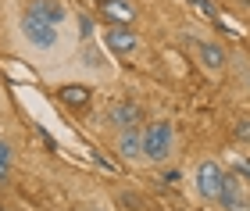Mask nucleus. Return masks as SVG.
Returning <instances> with one entry per match:
<instances>
[{
  "mask_svg": "<svg viewBox=\"0 0 250 211\" xmlns=\"http://www.w3.org/2000/svg\"><path fill=\"white\" fill-rule=\"evenodd\" d=\"M172 150H175V126L172 122H165V118L146 122L143 126V158L161 165L172 158Z\"/></svg>",
  "mask_w": 250,
  "mask_h": 211,
  "instance_id": "obj_1",
  "label": "nucleus"
},
{
  "mask_svg": "<svg viewBox=\"0 0 250 211\" xmlns=\"http://www.w3.org/2000/svg\"><path fill=\"white\" fill-rule=\"evenodd\" d=\"M222 179H225V169H222L218 161H211V158L197 161V169H193V186H197V193L204 197V201H214V204H218Z\"/></svg>",
  "mask_w": 250,
  "mask_h": 211,
  "instance_id": "obj_2",
  "label": "nucleus"
},
{
  "mask_svg": "<svg viewBox=\"0 0 250 211\" xmlns=\"http://www.w3.org/2000/svg\"><path fill=\"white\" fill-rule=\"evenodd\" d=\"M21 36H25L36 50H50L54 43H58V25H50L47 18H40L36 11L29 7L25 15H21Z\"/></svg>",
  "mask_w": 250,
  "mask_h": 211,
  "instance_id": "obj_3",
  "label": "nucleus"
},
{
  "mask_svg": "<svg viewBox=\"0 0 250 211\" xmlns=\"http://www.w3.org/2000/svg\"><path fill=\"white\" fill-rule=\"evenodd\" d=\"M107 126H115V129H132V126H140L143 122V111L136 101H115L107 107V115H104Z\"/></svg>",
  "mask_w": 250,
  "mask_h": 211,
  "instance_id": "obj_4",
  "label": "nucleus"
},
{
  "mask_svg": "<svg viewBox=\"0 0 250 211\" xmlns=\"http://www.w3.org/2000/svg\"><path fill=\"white\" fill-rule=\"evenodd\" d=\"M218 204H222L225 211H250V201H247V193H243V186H240V175L225 172V179H222V193H218Z\"/></svg>",
  "mask_w": 250,
  "mask_h": 211,
  "instance_id": "obj_5",
  "label": "nucleus"
},
{
  "mask_svg": "<svg viewBox=\"0 0 250 211\" xmlns=\"http://www.w3.org/2000/svg\"><path fill=\"white\" fill-rule=\"evenodd\" d=\"M193 50H197V58H200V64L208 72H222L225 64H229L225 47H222V43H214V40H193Z\"/></svg>",
  "mask_w": 250,
  "mask_h": 211,
  "instance_id": "obj_6",
  "label": "nucleus"
},
{
  "mask_svg": "<svg viewBox=\"0 0 250 211\" xmlns=\"http://www.w3.org/2000/svg\"><path fill=\"white\" fill-rule=\"evenodd\" d=\"M104 43H107V50L118 54V58H129V54H136V47H140V40H136V32L129 25H111L104 32Z\"/></svg>",
  "mask_w": 250,
  "mask_h": 211,
  "instance_id": "obj_7",
  "label": "nucleus"
},
{
  "mask_svg": "<svg viewBox=\"0 0 250 211\" xmlns=\"http://www.w3.org/2000/svg\"><path fill=\"white\" fill-rule=\"evenodd\" d=\"M115 150H118V158H125V161L143 158V129H140V126H132V129H118V143H115Z\"/></svg>",
  "mask_w": 250,
  "mask_h": 211,
  "instance_id": "obj_8",
  "label": "nucleus"
},
{
  "mask_svg": "<svg viewBox=\"0 0 250 211\" xmlns=\"http://www.w3.org/2000/svg\"><path fill=\"white\" fill-rule=\"evenodd\" d=\"M100 15H104L111 25H132L136 21V7L129 0H104L100 4Z\"/></svg>",
  "mask_w": 250,
  "mask_h": 211,
  "instance_id": "obj_9",
  "label": "nucleus"
},
{
  "mask_svg": "<svg viewBox=\"0 0 250 211\" xmlns=\"http://www.w3.org/2000/svg\"><path fill=\"white\" fill-rule=\"evenodd\" d=\"M58 93H61V101H64L68 107H75V111L89 107V101H93V90H89V86H83V83H64Z\"/></svg>",
  "mask_w": 250,
  "mask_h": 211,
  "instance_id": "obj_10",
  "label": "nucleus"
},
{
  "mask_svg": "<svg viewBox=\"0 0 250 211\" xmlns=\"http://www.w3.org/2000/svg\"><path fill=\"white\" fill-rule=\"evenodd\" d=\"M32 11H36L40 18H47L50 25H61V21H68V7L61 4V0H36V4H32Z\"/></svg>",
  "mask_w": 250,
  "mask_h": 211,
  "instance_id": "obj_11",
  "label": "nucleus"
},
{
  "mask_svg": "<svg viewBox=\"0 0 250 211\" xmlns=\"http://www.w3.org/2000/svg\"><path fill=\"white\" fill-rule=\"evenodd\" d=\"M189 7L197 11L200 18H218V7H214V0H189Z\"/></svg>",
  "mask_w": 250,
  "mask_h": 211,
  "instance_id": "obj_12",
  "label": "nucleus"
},
{
  "mask_svg": "<svg viewBox=\"0 0 250 211\" xmlns=\"http://www.w3.org/2000/svg\"><path fill=\"white\" fill-rule=\"evenodd\" d=\"M229 169H232V175H240V179L250 183V158H232V161H229Z\"/></svg>",
  "mask_w": 250,
  "mask_h": 211,
  "instance_id": "obj_13",
  "label": "nucleus"
},
{
  "mask_svg": "<svg viewBox=\"0 0 250 211\" xmlns=\"http://www.w3.org/2000/svg\"><path fill=\"white\" fill-rule=\"evenodd\" d=\"M232 136L240 140V143H250V118H240V122H236V126H232Z\"/></svg>",
  "mask_w": 250,
  "mask_h": 211,
  "instance_id": "obj_14",
  "label": "nucleus"
},
{
  "mask_svg": "<svg viewBox=\"0 0 250 211\" xmlns=\"http://www.w3.org/2000/svg\"><path fill=\"white\" fill-rule=\"evenodd\" d=\"M79 32H83V40L89 43L93 40V18H86V15H79Z\"/></svg>",
  "mask_w": 250,
  "mask_h": 211,
  "instance_id": "obj_15",
  "label": "nucleus"
},
{
  "mask_svg": "<svg viewBox=\"0 0 250 211\" xmlns=\"http://www.w3.org/2000/svg\"><path fill=\"white\" fill-rule=\"evenodd\" d=\"M83 58L89 61V68H100V64H104V58H100V54H97L93 47H89V43H86V50H83Z\"/></svg>",
  "mask_w": 250,
  "mask_h": 211,
  "instance_id": "obj_16",
  "label": "nucleus"
},
{
  "mask_svg": "<svg viewBox=\"0 0 250 211\" xmlns=\"http://www.w3.org/2000/svg\"><path fill=\"white\" fill-rule=\"evenodd\" d=\"M0 169H11V147L0 140Z\"/></svg>",
  "mask_w": 250,
  "mask_h": 211,
  "instance_id": "obj_17",
  "label": "nucleus"
},
{
  "mask_svg": "<svg viewBox=\"0 0 250 211\" xmlns=\"http://www.w3.org/2000/svg\"><path fill=\"white\" fill-rule=\"evenodd\" d=\"M7 183V169H0V186H4Z\"/></svg>",
  "mask_w": 250,
  "mask_h": 211,
  "instance_id": "obj_18",
  "label": "nucleus"
},
{
  "mask_svg": "<svg viewBox=\"0 0 250 211\" xmlns=\"http://www.w3.org/2000/svg\"><path fill=\"white\" fill-rule=\"evenodd\" d=\"M240 4H247V7H250V0H240Z\"/></svg>",
  "mask_w": 250,
  "mask_h": 211,
  "instance_id": "obj_19",
  "label": "nucleus"
},
{
  "mask_svg": "<svg viewBox=\"0 0 250 211\" xmlns=\"http://www.w3.org/2000/svg\"><path fill=\"white\" fill-rule=\"evenodd\" d=\"M0 211H7V208H4V204H0Z\"/></svg>",
  "mask_w": 250,
  "mask_h": 211,
  "instance_id": "obj_20",
  "label": "nucleus"
},
{
  "mask_svg": "<svg viewBox=\"0 0 250 211\" xmlns=\"http://www.w3.org/2000/svg\"><path fill=\"white\" fill-rule=\"evenodd\" d=\"M97 4H104V0H97Z\"/></svg>",
  "mask_w": 250,
  "mask_h": 211,
  "instance_id": "obj_21",
  "label": "nucleus"
}]
</instances>
